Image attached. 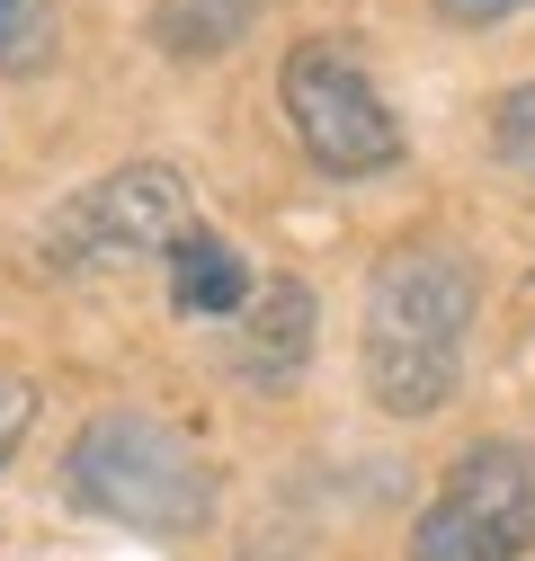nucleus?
I'll return each instance as SVG.
<instances>
[{
    "label": "nucleus",
    "mask_w": 535,
    "mask_h": 561,
    "mask_svg": "<svg viewBox=\"0 0 535 561\" xmlns=\"http://www.w3.org/2000/svg\"><path fill=\"white\" fill-rule=\"evenodd\" d=\"M482 276L446 241H411L375 267L366 286V392L392 419H437L464 383V339H474Z\"/></svg>",
    "instance_id": "obj_1"
},
{
    "label": "nucleus",
    "mask_w": 535,
    "mask_h": 561,
    "mask_svg": "<svg viewBox=\"0 0 535 561\" xmlns=\"http://www.w3.org/2000/svg\"><path fill=\"white\" fill-rule=\"evenodd\" d=\"M62 490L134 535H196L215 517V463L152 410H99L62 455Z\"/></svg>",
    "instance_id": "obj_2"
},
{
    "label": "nucleus",
    "mask_w": 535,
    "mask_h": 561,
    "mask_svg": "<svg viewBox=\"0 0 535 561\" xmlns=\"http://www.w3.org/2000/svg\"><path fill=\"white\" fill-rule=\"evenodd\" d=\"M187 232H196L187 179L170 161H125L45 224V267L54 276H99V267H134V259H170Z\"/></svg>",
    "instance_id": "obj_3"
},
{
    "label": "nucleus",
    "mask_w": 535,
    "mask_h": 561,
    "mask_svg": "<svg viewBox=\"0 0 535 561\" xmlns=\"http://www.w3.org/2000/svg\"><path fill=\"white\" fill-rule=\"evenodd\" d=\"M277 99H286V125L312 170L330 179H375L401 161V125L375 90V72L340 45V36H304L277 72Z\"/></svg>",
    "instance_id": "obj_4"
},
{
    "label": "nucleus",
    "mask_w": 535,
    "mask_h": 561,
    "mask_svg": "<svg viewBox=\"0 0 535 561\" xmlns=\"http://www.w3.org/2000/svg\"><path fill=\"white\" fill-rule=\"evenodd\" d=\"M535 552V446H464L411 526V561H526Z\"/></svg>",
    "instance_id": "obj_5"
},
{
    "label": "nucleus",
    "mask_w": 535,
    "mask_h": 561,
    "mask_svg": "<svg viewBox=\"0 0 535 561\" xmlns=\"http://www.w3.org/2000/svg\"><path fill=\"white\" fill-rule=\"evenodd\" d=\"M312 339H321V304L304 276H268L250 286V304L232 312V375L250 392H286L312 366Z\"/></svg>",
    "instance_id": "obj_6"
},
{
    "label": "nucleus",
    "mask_w": 535,
    "mask_h": 561,
    "mask_svg": "<svg viewBox=\"0 0 535 561\" xmlns=\"http://www.w3.org/2000/svg\"><path fill=\"white\" fill-rule=\"evenodd\" d=\"M170 304L187 321H232L250 304V259L232 241H215V232H187L170 250Z\"/></svg>",
    "instance_id": "obj_7"
},
{
    "label": "nucleus",
    "mask_w": 535,
    "mask_h": 561,
    "mask_svg": "<svg viewBox=\"0 0 535 561\" xmlns=\"http://www.w3.org/2000/svg\"><path fill=\"white\" fill-rule=\"evenodd\" d=\"M250 19H259V0H161L152 10V36H161V54H232L241 36H250Z\"/></svg>",
    "instance_id": "obj_8"
},
{
    "label": "nucleus",
    "mask_w": 535,
    "mask_h": 561,
    "mask_svg": "<svg viewBox=\"0 0 535 561\" xmlns=\"http://www.w3.org/2000/svg\"><path fill=\"white\" fill-rule=\"evenodd\" d=\"M54 19L62 0H0V72H36L54 54Z\"/></svg>",
    "instance_id": "obj_9"
},
{
    "label": "nucleus",
    "mask_w": 535,
    "mask_h": 561,
    "mask_svg": "<svg viewBox=\"0 0 535 561\" xmlns=\"http://www.w3.org/2000/svg\"><path fill=\"white\" fill-rule=\"evenodd\" d=\"M491 152L509 170H535V81H517V90L491 99Z\"/></svg>",
    "instance_id": "obj_10"
},
{
    "label": "nucleus",
    "mask_w": 535,
    "mask_h": 561,
    "mask_svg": "<svg viewBox=\"0 0 535 561\" xmlns=\"http://www.w3.org/2000/svg\"><path fill=\"white\" fill-rule=\"evenodd\" d=\"M27 428H36V383L27 375H0V463L27 446Z\"/></svg>",
    "instance_id": "obj_11"
},
{
    "label": "nucleus",
    "mask_w": 535,
    "mask_h": 561,
    "mask_svg": "<svg viewBox=\"0 0 535 561\" xmlns=\"http://www.w3.org/2000/svg\"><path fill=\"white\" fill-rule=\"evenodd\" d=\"M526 0H437V19L446 27H500V19H517Z\"/></svg>",
    "instance_id": "obj_12"
}]
</instances>
